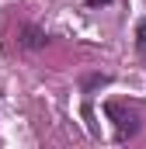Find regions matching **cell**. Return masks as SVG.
I'll return each instance as SVG.
<instances>
[{"mask_svg":"<svg viewBox=\"0 0 146 149\" xmlns=\"http://www.w3.org/2000/svg\"><path fill=\"white\" fill-rule=\"evenodd\" d=\"M139 45L146 49V24H139Z\"/></svg>","mask_w":146,"mask_h":149,"instance_id":"1","label":"cell"}]
</instances>
